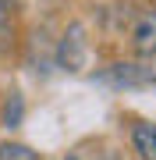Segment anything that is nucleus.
<instances>
[{"label": "nucleus", "mask_w": 156, "mask_h": 160, "mask_svg": "<svg viewBox=\"0 0 156 160\" xmlns=\"http://www.w3.org/2000/svg\"><path fill=\"white\" fill-rule=\"evenodd\" d=\"M89 61V39H85V25L82 22H71L68 29L60 32L57 46H53V64H57L60 71H82Z\"/></svg>", "instance_id": "nucleus-1"}, {"label": "nucleus", "mask_w": 156, "mask_h": 160, "mask_svg": "<svg viewBox=\"0 0 156 160\" xmlns=\"http://www.w3.org/2000/svg\"><path fill=\"white\" fill-rule=\"evenodd\" d=\"M128 46H131L135 57H156V7H145V11L131 22Z\"/></svg>", "instance_id": "nucleus-2"}, {"label": "nucleus", "mask_w": 156, "mask_h": 160, "mask_svg": "<svg viewBox=\"0 0 156 160\" xmlns=\"http://www.w3.org/2000/svg\"><path fill=\"white\" fill-rule=\"evenodd\" d=\"M0 125L7 132H18L25 125V96H21V89H7L0 96Z\"/></svg>", "instance_id": "nucleus-3"}, {"label": "nucleus", "mask_w": 156, "mask_h": 160, "mask_svg": "<svg viewBox=\"0 0 156 160\" xmlns=\"http://www.w3.org/2000/svg\"><path fill=\"white\" fill-rule=\"evenodd\" d=\"M153 75L149 68H139V64H110V68L99 75V82H114V86H142V82H149Z\"/></svg>", "instance_id": "nucleus-4"}, {"label": "nucleus", "mask_w": 156, "mask_h": 160, "mask_svg": "<svg viewBox=\"0 0 156 160\" xmlns=\"http://www.w3.org/2000/svg\"><path fill=\"white\" fill-rule=\"evenodd\" d=\"M131 146L139 160H156V125L149 121H139V125L131 128Z\"/></svg>", "instance_id": "nucleus-5"}, {"label": "nucleus", "mask_w": 156, "mask_h": 160, "mask_svg": "<svg viewBox=\"0 0 156 160\" xmlns=\"http://www.w3.org/2000/svg\"><path fill=\"white\" fill-rule=\"evenodd\" d=\"M0 160H43L35 153L32 146L25 142H14V139H7V142H0Z\"/></svg>", "instance_id": "nucleus-6"}, {"label": "nucleus", "mask_w": 156, "mask_h": 160, "mask_svg": "<svg viewBox=\"0 0 156 160\" xmlns=\"http://www.w3.org/2000/svg\"><path fill=\"white\" fill-rule=\"evenodd\" d=\"M7 22H11V0H0V36H4Z\"/></svg>", "instance_id": "nucleus-7"}]
</instances>
